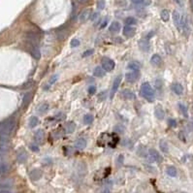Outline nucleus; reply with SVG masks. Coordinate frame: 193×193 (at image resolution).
I'll return each mask as SVG.
<instances>
[{"mask_svg": "<svg viewBox=\"0 0 193 193\" xmlns=\"http://www.w3.org/2000/svg\"><path fill=\"white\" fill-rule=\"evenodd\" d=\"M93 121V116L91 114H85L84 117V123L85 124H90Z\"/></svg>", "mask_w": 193, "mask_h": 193, "instance_id": "obj_37", "label": "nucleus"}, {"mask_svg": "<svg viewBox=\"0 0 193 193\" xmlns=\"http://www.w3.org/2000/svg\"><path fill=\"white\" fill-rule=\"evenodd\" d=\"M30 149H31L32 151H36V153H38V151H39V147L37 146H35V145H31Z\"/></svg>", "mask_w": 193, "mask_h": 193, "instance_id": "obj_46", "label": "nucleus"}, {"mask_svg": "<svg viewBox=\"0 0 193 193\" xmlns=\"http://www.w3.org/2000/svg\"><path fill=\"white\" fill-rule=\"evenodd\" d=\"M93 52H94V50H88V51H85L83 53V57H87V56L91 55H93Z\"/></svg>", "mask_w": 193, "mask_h": 193, "instance_id": "obj_40", "label": "nucleus"}, {"mask_svg": "<svg viewBox=\"0 0 193 193\" xmlns=\"http://www.w3.org/2000/svg\"><path fill=\"white\" fill-rule=\"evenodd\" d=\"M9 171V165L6 163H1L0 164V176L5 175L7 172Z\"/></svg>", "mask_w": 193, "mask_h": 193, "instance_id": "obj_32", "label": "nucleus"}, {"mask_svg": "<svg viewBox=\"0 0 193 193\" xmlns=\"http://www.w3.org/2000/svg\"><path fill=\"white\" fill-rule=\"evenodd\" d=\"M190 5H191V8H192V10H193V0H190Z\"/></svg>", "mask_w": 193, "mask_h": 193, "instance_id": "obj_50", "label": "nucleus"}, {"mask_svg": "<svg viewBox=\"0 0 193 193\" xmlns=\"http://www.w3.org/2000/svg\"><path fill=\"white\" fill-rule=\"evenodd\" d=\"M85 147H87V141H85V139L84 138H81V139H78V140L75 142V147L77 150H84L85 149Z\"/></svg>", "mask_w": 193, "mask_h": 193, "instance_id": "obj_15", "label": "nucleus"}, {"mask_svg": "<svg viewBox=\"0 0 193 193\" xmlns=\"http://www.w3.org/2000/svg\"><path fill=\"white\" fill-rule=\"evenodd\" d=\"M149 159L151 162H160L162 161V158L160 156V154L158 153L157 150H155L153 149H150L149 150Z\"/></svg>", "mask_w": 193, "mask_h": 193, "instance_id": "obj_7", "label": "nucleus"}, {"mask_svg": "<svg viewBox=\"0 0 193 193\" xmlns=\"http://www.w3.org/2000/svg\"><path fill=\"white\" fill-rule=\"evenodd\" d=\"M166 173L168 176H170L172 177V178H175V177L177 176V169L174 167V166H169V167H167V169H166Z\"/></svg>", "mask_w": 193, "mask_h": 193, "instance_id": "obj_28", "label": "nucleus"}, {"mask_svg": "<svg viewBox=\"0 0 193 193\" xmlns=\"http://www.w3.org/2000/svg\"><path fill=\"white\" fill-rule=\"evenodd\" d=\"M154 114H155V117L158 118V120H163L164 117H165V113H164L163 109L160 106H157L156 108H155Z\"/></svg>", "mask_w": 193, "mask_h": 193, "instance_id": "obj_20", "label": "nucleus"}, {"mask_svg": "<svg viewBox=\"0 0 193 193\" xmlns=\"http://www.w3.org/2000/svg\"><path fill=\"white\" fill-rule=\"evenodd\" d=\"M1 163H3V157L0 155V164H1Z\"/></svg>", "mask_w": 193, "mask_h": 193, "instance_id": "obj_49", "label": "nucleus"}, {"mask_svg": "<svg viewBox=\"0 0 193 193\" xmlns=\"http://www.w3.org/2000/svg\"><path fill=\"white\" fill-rule=\"evenodd\" d=\"M141 94L143 97H145L147 101L153 102L155 98L154 90L150 83H144L141 87Z\"/></svg>", "mask_w": 193, "mask_h": 193, "instance_id": "obj_2", "label": "nucleus"}, {"mask_svg": "<svg viewBox=\"0 0 193 193\" xmlns=\"http://www.w3.org/2000/svg\"><path fill=\"white\" fill-rule=\"evenodd\" d=\"M182 193H187V192H182Z\"/></svg>", "mask_w": 193, "mask_h": 193, "instance_id": "obj_51", "label": "nucleus"}, {"mask_svg": "<svg viewBox=\"0 0 193 193\" xmlns=\"http://www.w3.org/2000/svg\"><path fill=\"white\" fill-rule=\"evenodd\" d=\"M109 30L111 32H118L120 30V23L118 22H114L109 27Z\"/></svg>", "mask_w": 193, "mask_h": 193, "instance_id": "obj_25", "label": "nucleus"}, {"mask_svg": "<svg viewBox=\"0 0 193 193\" xmlns=\"http://www.w3.org/2000/svg\"><path fill=\"white\" fill-rule=\"evenodd\" d=\"M98 17H99V14H98V13H93L92 15H90V19L95 20Z\"/></svg>", "mask_w": 193, "mask_h": 193, "instance_id": "obj_44", "label": "nucleus"}, {"mask_svg": "<svg viewBox=\"0 0 193 193\" xmlns=\"http://www.w3.org/2000/svg\"><path fill=\"white\" fill-rule=\"evenodd\" d=\"M121 79H122L121 75H118V76L116 78V79L114 80L113 88H112V90H111V96H112V97L114 95V93H116V92L117 91L118 88H120V83H121Z\"/></svg>", "mask_w": 193, "mask_h": 193, "instance_id": "obj_9", "label": "nucleus"}, {"mask_svg": "<svg viewBox=\"0 0 193 193\" xmlns=\"http://www.w3.org/2000/svg\"><path fill=\"white\" fill-rule=\"evenodd\" d=\"M101 64H102V68H103L105 71H108V72L114 70V66H116L114 61L109 58V57H103V58L101 59Z\"/></svg>", "mask_w": 193, "mask_h": 193, "instance_id": "obj_4", "label": "nucleus"}, {"mask_svg": "<svg viewBox=\"0 0 193 193\" xmlns=\"http://www.w3.org/2000/svg\"><path fill=\"white\" fill-rule=\"evenodd\" d=\"M9 150V137L0 135V153H6Z\"/></svg>", "mask_w": 193, "mask_h": 193, "instance_id": "obj_5", "label": "nucleus"}, {"mask_svg": "<svg viewBox=\"0 0 193 193\" xmlns=\"http://www.w3.org/2000/svg\"><path fill=\"white\" fill-rule=\"evenodd\" d=\"M139 47H140V49L143 52H149L150 48V42L147 39H142V40L139 41Z\"/></svg>", "mask_w": 193, "mask_h": 193, "instance_id": "obj_14", "label": "nucleus"}, {"mask_svg": "<svg viewBox=\"0 0 193 193\" xmlns=\"http://www.w3.org/2000/svg\"><path fill=\"white\" fill-rule=\"evenodd\" d=\"M173 20L176 27L178 28V30L182 31V15L180 14L179 11L173 12Z\"/></svg>", "mask_w": 193, "mask_h": 193, "instance_id": "obj_8", "label": "nucleus"}, {"mask_svg": "<svg viewBox=\"0 0 193 193\" xmlns=\"http://www.w3.org/2000/svg\"><path fill=\"white\" fill-rule=\"evenodd\" d=\"M16 124H17V122H16V120L13 117L8 118L5 121L1 122L0 123V135L9 137L11 133L14 131Z\"/></svg>", "mask_w": 193, "mask_h": 193, "instance_id": "obj_1", "label": "nucleus"}, {"mask_svg": "<svg viewBox=\"0 0 193 193\" xmlns=\"http://www.w3.org/2000/svg\"><path fill=\"white\" fill-rule=\"evenodd\" d=\"M159 147L164 153H167L169 151V146H168V144L165 140H161L159 142Z\"/></svg>", "mask_w": 193, "mask_h": 193, "instance_id": "obj_26", "label": "nucleus"}, {"mask_svg": "<svg viewBox=\"0 0 193 193\" xmlns=\"http://www.w3.org/2000/svg\"><path fill=\"white\" fill-rule=\"evenodd\" d=\"M160 18H161V19L163 20V22H168L170 19V13H169V11L168 10H162L161 11V13H160Z\"/></svg>", "mask_w": 193, "mask_h": 193, "instance_id": "obj_30", "label": "nucleus"}, {"mask_svg": "<svg viewBox=\"0 0 193 193\" xmlns=\"http://www.w3.org/2000/svg\"><path fill=\"white\" fill-rule=\"evenodd\" d=\"M105 8V1L104 0H99L97 2V9L98 10H103Z\"/></svg>", "mask_w": 193, "mask_h": 193, "instance_id": "obj_39", "label": "nucleus"}, {"mask_svg": "<svg viewBox=\"0 0 193 193\" xmlns=\"http://www.w3.org/2000/svg\"><path fill=\"white\" fill-rule=\"evenodd\" d=\"M106 24H107V19H106V20H104V22H103V23H102V24H101V26H100V27H101V28H103V27H105V25H106Z\"/></svg>", "mask_w": 193, "mask_h": 193, "instance_id": "obj_48", "label": "nucleus"}, {"mask_svg": "<svg viewBox=\"0 0 193 193\" xmlns=\"http://www.w3.org/2000/svg\"><path fill=\"white\" fill-rule=\"evenodd\" d=\"M89 18H90V10L87 9L81 13L80 17H79V20L81 22H85Z\"/></svg>", "mask_w": 193, "mask_h": 193, "instance_id": "obj_17", "label": "nucleus"}, {"mask_svg": "<svg viewBox=\"0 0 193 193\" xmlns=\"http://www.w3.org/2000/svg\"><path fill=\"white\" fill-rule=\"evenodd\" d=\"M24 39H25V41L28 44L38 46V43L40 41V37L38 34L35 33V32L29 31V32H26L25 35H24Z\"/></svg>", "mask_w": 193, "mask_h": 193, "instance_id": "obj_3", "label": "nucleus"}, {"mask_svg": "<svg viewBox=\"0 0 193 193\" xmlns=\"http://www.w3.org/2000/svg\"><path fill=\"white\" fill-rule=\"evenodd\" d=\"M31 93H26L25 95L23 97V100H22V108H25L30 103V100H31Z\"/></svg>", "mask_w": 193, "mask_h": 193, "instance_id": "obj_29", "label": "nucleus"}, {"mask_svg": "<svg viewBox=\"0 0 193 193\" xmlns=\"http://www.w3.org/2000/svg\"><path fill=\"white\" fill-rule=\"evenodd\" d=\"M80 40H78V39H72L71 40V43H70V45H71V47L72 48H77V47H79L80 46Z\"/></svg>", "mask_w": 193, "mask_h": 193, "instance_id": "obj_38", "label": "nucleus"}, {"mask_svg": "<svg viewBox=\"0 0 193 193\" xmlns=\"http://www.w3.org/2000/svg\"><path fill=\"white\" fill-rule=\"evenodd\" d=\"M42 175H43V173L40 169H34L30 172L29 177L32 180H38L42 178Z\"/></svg>", "mask_w": 193, "mask_h": 193, "instance_id": "obj_13", "label": "nucleus"}, {"mask_svg": "<svg viewBox=\"0 0 193 193\" xmlns=\"http://www.w3.org/2000/svg\"><path fill=\"white\" fill-rule=\"evenodd\" d=\"M168 122H169L170 126H172V127H176L177 126V121L175 120H173V118H170V120H168Z\"/></svg>", "mask_w": 193, "mask_h": 193, "instance_id": "obj_43", "label": "nucleus"}, {"mask_svg": "<svg viewBox=\"0 0 193 193\" xmlns=\"http://www.w3.org/2000/svg\"><path fill=\"white\" fill-rule=\"evenodd\" d=\"M138 77H139V74L136 71H133V72H127L125 74V79L128 83H134L138 80Z\"/></svg>", "mask_w": 193, "mask_h": 193, "instance_id": "obj_12", "label": "nucleus"}, {"mask_svg": "<svg viewBox=\"0 0 193 193\" xmlns=\"http://www.w3.org/2000/svg\"><path fill=\"white\" fill-rule=\"evenodd\" d=\"M131 2L137 6L146 7V6H149L150 4V0H131Z\"/></svg>", "mask_w": 193, "mask_h": 193, "instance_id": "obj_24", "label": "nucleus"}, {"mask_svg": "<svg viewBox=\"0 0 193 193\" xmlns=\"http://www.w3.org/2000/svg\"><path fill=\"white\" fill-rule=\"evenodd\" d=\"M38 123H39L38 117H30V120H29V126L31 127V128L35 127L37 124H38Z\"/></svg>", "mask_w": 193, "mask_h": 193, "instance_id": "obj_35", "label": "nucleus"}, {"mask_svg": "<svg viewBox=\"0 0 193 193\" xmlns=\"http://www.w3.org/2000/svg\"><path fill=\"white\" fill-rule=\"evenodd\" d=\"M0 193H12L10 188H0Z\"/></svg>", "mask_w": 193, "mask_h": 193, "instance_id": "obj_45", "label": "nucleus"}, {"mask_svg": "<svg viewBox=\"0 0 193 193\" xmlns=\"http://www.w3.org/2000/svg\"><path fill=\"white\" fill-rule=\"evenodd\" d=\"M17 160H18V162L20 163V164L24 163L27 160V153L23 149H20V150H18V153H17Z\"/></svg>", "mask_w": 193, "mask_h": 193, "instance_id": "obj_10", "label": "nucleus"}, {"mask_svg": "<svg viewBox=\"0 0 193 193\" xmlns=\"http://www.w3.org/2000/svg\"><path fill=\"white\" fill-rule=\"evenodd\" d=\"M75 128H76L75 122L69 121V122L67 123V124H66V132H67V133H73L74 131H75Z\"/></svg>", "mask_w": 193, "mask_h": 193, "instance_id": "obj_31", "label": "nucleus"}, {"mask_svg": "<svg viewBox=\"0 0 193 193\" xmlns=\"http://www.w3.org/2000/svg\"><path fill=\"white\" fill-rule=\"evenodd\" d=\"M96 92V88L94 87V85H91V87H89L88 88V93L90 94V95H92V94H95Z\"/></svg>", "mask_w": 193, "mask_h": 193, "instance_id": "obj_41", "label": "nucleus"}, {"mask_svg": "<svg viewBox=\"0 0 193 193\" xmlns=\"http://www.w3.org/2000/svg\"><path fill=\"white\" fill-rule=\"evenodd\" d=\"M58 80V75H57V74H55V75H53L50 80H49V82H48V84L46 85V87H45V89H49L51 88V85H52L53 84L55 83V82Z\"/></svg>", "mask_w": 193, "mask_h": 193, "instance_id": "obj_27", "label": "nucleus"}, {"mask_svg": "<svg viewBox=\"0 0 193 193\" xmlns=\"http://www.w3.org/2000/svg\"><path fill=\"white\" fill-rule=\"evenodd\" d=\"M179 108L180 110V112H182V114H183L184 117H188V114H187V108L186 106H184L183 103H179Z\"/></svg>", "mask_w": 193, "mask_h": 193, "instance_id": "obj_36", "label": "nucleus"}, {"mask_svg": "<svg viewBox=\"0 0 193 193\" xmlns=\"http://www.w3.org/2000/svg\"><path fill=\"white\" fill-rule=\"evenodd\" d=\"M121 94H122V96L127 100H132V99H134V98H135L134 92L132 91V90H130V89H123Z\"/></svg>", "mask_w": 193, "mask_h": 193, "instance_id": "obj_18", "label": "nucleus"}, {"mask_svg": "<svg viewBox=\"0 0 193 193\" xmlns=\"http://www.w3.org/2000/svg\"><path fill=\"white\" fill-rule=\"evenodd\" d=\"M88 1V0H78V2L81 3V4H85V3H87Z\"/></svg>", "mask_w": 193, "mask_h": 193, "instance_id": "obj_47", "label": "nucleus"}, {"mask_svg": "<svg viewBox=\"0 0 193 193\" xmlns=\"http://www.w3.org/2000/svg\"><path fill=\"white\" fill-rule=\"evenodd\" d=\"M136 33V29L135 27L133 26H130V25H125L124 28H123V35L125 37H128V38H131L133 37Z\"/></svg>", "mask_w": 193, "mask_h": 193, "instance_id": "obj_11", "label": "nucleus"}, {"mask_svg": "<svg viewBox=\"0 0 193 193\" xmlns=\"http://www.w3.org/2000/svg\"><path fill=\"white\" fill-rule=\"evenodd\" d=\"M27 49H28V51H29L30 55H31L32 56H33V58H35V59H40V57H41V52H40V50H39L38 46H36V45H30V44H28Z\"/></svg>", "mask_w": 193, "mask_h": 193, "instance_id": "obj_6", "label": "nucleus"}, {"mask_svg": "<svg viewBox=\"0 0 193 193\" xmlns=\"http://www.w3.org/2000/svg\"><path fill=\"white\" fill-rule=\"evenodd\" d=\"M128 67L129 69H131V70H133V71H139L141 69L142 67V65L140 62H138V61H132V62H130L128 64Z\"/></svg>", "mask_w": 193, "mask_h": 193, "instance_id": "obj_23", "label": "nucleus"}, {"mask_svg": "<svg viewBox=\"0 0 193 193\" xmlns=\"http://www.w3.org/2000/svg\"><path fill=\"white\" fill-rule=\"evenodd\" d=\"M172 90H173L176 94L180 95V94H183V88L180 84H174L172 85Z\"/></svg>", "mask_w": 193, "mask_h": 193, "instance_id": "obj_22", "label": "nucleus"}, {"mask_svg": "<svg viewBox=\"0 0 193 193\" xmlns=\"http://www.w3.org/2000/svg\"><path fill=\"white\" fill-rule=\"evenodd\" d=\"M162 62V59H161V57H160L159 55H153V56H151V58H150V63L153 65V66H160V64H161Z\"/></svg>", "mask_w": 193, "mask_h": 193, "instance_id": "obj_19", "label": "nucleus"}, {"mask_svg": "<svg viewBox=\"0 0 193 193\" xmlns=\"http://www.w3.org/2000/svg\"><path fill=\"white\" fill-rule=\"evenodd\" d=\"M136 23H137V19L135 18H133V17H128L125 19V24H126V25L132 26V25H134V24H136Z\"/></svg>", "mask_w": 193, "mask_h": 193, "instance_id": "obj_34", "label": "nucleus"}, {"mask_svg": "<svg viewBox=\"0 0 193 193\" xmlns=\"http://www.w3.org/2000/svg\"><path fill=\"white\" fill-rule=\"evenodd\" d=\"M105 74H106V71L102 67H100V66L95 67V69H94V71H93V75L95 76V77H97V78L104 77Z\"/></svg>", "mask_w": 193, "mask_h": 193, "instance_id": "obj_21", "label": "nucleus"}, {"mask_svg": "<svg viewBox=\"0 0 193 193\" xmlns=\"http://www.w3.org/2000/svg\"><path fill=\"white\" fill-rule=\"evenodd\" d=\"M44 136H45L44 130H42V129L37 130L36 133H35V135H34L35 141H36L37 143H38V144H42L43 141H44Z\"/></svg>", "mask_w": 193, "mask_h": 193, "instance_id": "obj_16", "label": "nucleus"}, {"mask_svg": "<svg viewBox=\"0 0 193 193\" xmlns=\"http://www.w3.org/2000/svg\"><path fill=\"white\" fill-rule=\"evenodd\" d=\"M110 191H111V184H110V186L106 184V186H104V188H103V191H102V193H110Z\"/></svg>", "mask_w": 193, "mask_h": 193, "instance_id": "obj_42", "label": "nucleus"}, {"mask_svg": "<svg viewBox=\"0 0 193 193\" xmlns=\"http://www.w3.org/2000/svg\"><path fill=\"white\" fill-rule=\"evenodd\" d=\"M48 110H49V104H47V103H43L38 107V113L41 114L47 113Z\"/></svg>", "mask_w": 193, "mask_h": 193, "instance_id": "obj_33", "label": "nucleus"}]
</instances>
